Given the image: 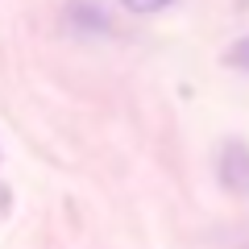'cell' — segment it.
Segmentation results:
<instances>
[{
  "mask_svg": "<svg viewBox=\"0 0 249 249\" xmlns=\"http://www.w3.org/2000/svg\"><path fill=\"white\" fill-rule=\"evenodd\" d=\"M216 178L229 196L249 199V142L241 137H229L220 145V158H216Z\"/></svg>",
  "mask_w": 249,
  "mask_h": 249,
  "instance_id": "obj_1",
  "label": "cell"
},
{
  "mask_svg": "<svg viewBox=\"0 0 249 249\" xmlns=\"http://www.w3.org/2000/svg\"><path fill=\"white\" fill-rule=\"evenodd\" d=\"M124 13H133V17H154V13H162V9H170L175 0H116Z\"/></svg>",
  "mask_w": 249,
  "mask_h": 249,
  "instance_id": "obj_2",
  "label": "cell"
},
{
  "mask_svg": "<svg viewBox=\"0 0 249 249\" xmlns=\"http://www.w3.org/2000/svg\"><path fill=\"white\" fill-rule=\"evenodd\" d=\"M224 67H232V71H245V75H249V37H241V42H232L229 50H224Z\"/></svg>",
  "mask_w": 249,
  "mask_h": 249,
  "instance_id": "obj_3",
  "label": "cell"
}]
</instances>
